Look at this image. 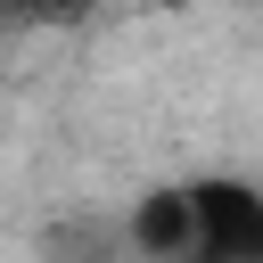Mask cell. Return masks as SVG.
<instances>
[{"label": "cell", "mask_w": 263, "mask_h": 263, "mask_svg": "<svg viewBox=\"0 0 263 263\" xmlns=\"http://www.w3.org/2000/svg\"><path fill=\"white\" fill-rule=\"evenodd\" d=\"M181 263H263V197L238 173L181 181Z\"/></svg>", "instance_id": "cell-1"}]
</instances>
